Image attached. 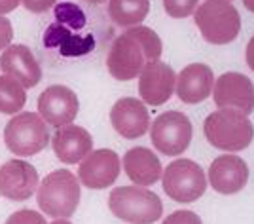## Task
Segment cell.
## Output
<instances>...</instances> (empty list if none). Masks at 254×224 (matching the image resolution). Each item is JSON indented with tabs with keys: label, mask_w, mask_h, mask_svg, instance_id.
I'll return each mask as SVG.
<instances>
[{
	"label": "cell",
	"mask_w": 254,
	"mask_h": 224,
	"mask_svg": "<svg viewBox=\"0 0 254 224\" xmlns=\"http://www.w3.org/2000/svg\"><path fill=\"white\" fill-rule=\"evenodd\" d=\"M195 25L207 42L222 46L237 38L241 15L230 0H205L195 10Z\"/></svg>",
	"instance_id": "obj_5"
},
{
	"label": "cell",
	"mask_w": 254,
	"mask_h": 224,
	"mask_svg": "<svg viewBox=\"0 0 254 224\" xmlns=\"http://www.w3.org/2000/svg\"><path fill=\"white\" fill-rule=\"evenodd\" d=\"M163 175V190L173 202H197L207 190V177L199 163L186 158L171 161Z\"/></svg>",
	"instance_id": "obj_7"
},
{
	"label": "cell",
	"mask_w": 254,
	"mask_h": 224,
	"mask_svg": "<svg viewBox=\"0 0 254 224\" xmlns=\"http://www.w3.org/2000/svg\"><path fill=\"white\" fill-rule=\"evenodd\" d=\"M243 4H245V8H247V10L254 13V0H243Z\"/></svg>",
	"instance_id": "obj_31"
},
{
	"label": "cell",
	"mask_w": 254,
	"mask_h": 224,
	"mask_svg": "<svg viewBox=\"0 0 254 224\" xmlns=\"http://www.w3.org/2000/svg\"><path fill=\"white\" fill-rule=\"evenodd\" d=\"M80 101L70 87L55 84L46 87L38 97V112L48 126L63 128L74 122L78 116Z\"/></svg>",
	"instance_id": "obj_10"
},
{
	"label": "cell",
	"mask_w": 254,
	"mask_h": 224,
	"mask_svg": "<svg viewBox=\"0 0 254 224\" xmlns=\"http://www.w3.org/2000/svg\"><path fill=\"white\" fill-rule=\"evenodd\" d=\"M247 65L254 71V34L247 44Z\"/></svg>",
	"instance_id": "obj_30"
},
{
	"label": "cell",
	"mask_w": 254,
	"mask_h": 224,
	"mask_svg": "<svg viewBox=\"0 0 254 224\" xmlns=\"http://www.w3.org/2000/svg\"><path fill=\"white\" fill-rule=\"evenodd\" d=\"M4 143L15 156H34L50 145V131L40 114L19 112L6 124Z\"/></svg>",
	"instance_id": "obj_6"
},
{
	"label": "cell",
	"mask_w": 254,
	"mask_h": 224,
	"mask_svg": "<svg viewBox=\"0 0 254 224\" xmlns=\"http://www.w3.org/2000/svg\"><path fill=\"white\" fill-rule=\"evenodd\" d=\"M177 85V75L167 63L163 61H150L138 75V95L140 99L152 105L159 107L167 103Z\"/></svg>",
	"instance_id": "obj_12"
},
{
	"label": "cell",
	"mask_w": 254,
	"mask_h": 224,
	"mask_svg": "<svg viewBox=\"0 0 254 224\" xmlns=\"http://www.w3.org/2000/svg\"><path fill=\"white\" fill-rule=\"evenodd\" d=\"M55 19L59 25H63L66 29H72V31H80L85 27V13L82 11L80 6H76L72 2H63V4H57L55 6Z\"/></svg>",
	"instance_id": "obj_23"
},
{
	"label": "cell",
	"mask_w": 254,
	"mask_h": 224,
	"mask_svg": "<svg viewBox=\"0 0 254 224\" xmlns=\"http://www.w3.org/2000/svg\"><path fill=\"white\" fill-rule=\"evenodd\" d=\"M27 103L25 87L10 76H0V112L2 114H19Z\"/></svg>",
	"instance_id": "obj_22"
},
{
	"label": "cell",
	"mask_w": 254,
	"mask_h": 224,
	"mask_svg": "<svg viewBox=\"0 0 254 224\" xmlns=\"http://www.w3.org/2000/svg\"><path fill=\"white\" fill-rule=\"evenodd\" d=\"M53 152L63 163H78L93 150V137L87 129L80 126H63L53 133L52 139Z\"/></svg>",
	"instance_id": "obj_17"
},
{
	"label": "cell",
	"mask_w": 254,
	"mask_h": 224,
	"mask_svg": "<svg viewBox=\"0 0 254 224\" xmlns=\"http://www.w3.org/2000/svg\"><path fill=\"white\" fill-rule=\"evenodd\" d=\"M38 188V171L27 160H10L0 167V196L27 202Z\"/></svg>",
	"instance_id": "obj_13"
},
{
	"label": "cell",
	"mask_w": 254,
	"mask_h": 224,
	"mask_svg": "<svg viewBox=\"0 0 254 224\" xmlns=\"http://www.w3.org/2000/svg\"><path fill=\"white\" fill-rule=\"evenodd\" d=\"M52 224H72V223H70L68 219H55Z\"/></svg>",
	"instance_id": "obj_32"
},
{
	"label": "cell",
	"mask_w": 254,
	"mask_h": 224,
	"mask_svg": "<svg viewBox=\"0 0 254 224\" xmlns=\"http://www.w3.org/2000/svg\"><path fill=\"white\" fill-rule=\"evenodd\" d=\"M214 75L203 63H191L177 76V95L186 105H197L211 95Z\"/></svg>",
	"instance_id": "obj_18"
},
{
	"label": "cell",
	"mask_w": 254,
	"mask_h": 224,
	"mask_svg": "<svg viewBox=\"0 0 254 224\" xmlns=\"http://www.w3.org/2000/svg\"><path fill=\"white\" fill-rule=\"evenodd\" d=\"M152 145L165 156H180L191 143V122L179 110L159 114L150 126Z\"/></svg>",
	"instance_id": "obj_8"
},
{
	"label": "cell",
	"mask_w": 254,
	"mask_h": 224,
	"mask_svg": "<svg viewBox=\"0 0 254 224\" xmlns=\"http://www.w3.org/2000/svg\"><path fill=\"white\" fill-rule=\"evenodd\" d=\"M199 0H163V8L171 17H188L195 11Z\"/></svg>",
	"instance_id": "obj_24"
},
{
	"label": "cell",
	"mask_w": 254,
	"mask_h": 224,
	"mask_svg": "<svg viewBox=\"0 0 254 224\" xmlns=\"http://www.w3.org/2000/svg\"><path fill=\"white\" fill-rule=\"evenodd\" d=\"M161 50V38L150 27H129L112 42L106 57L108 73L122 82L133 80L150 61H158Z\"/></svg>",
	"instance_id": "obj_1"
},
{
	"label": "cell",
	"mask_w": 254,
	"mask_h": 224,
	"mask_svg": "<svg viewBox=\"0 0 254 224\" xmlns=\"http://www.w3.org/2000/svg\"><path fill=\"white\" fill-rule=\"evenodd\" d=\"M108 207L114 217L131 224H152L163 215L158 194L142 186H120L108 196Z\"/></svg>",
	"instance_id": "obj_4"
},
{
	"label": "cell",
	"mask_w": 254,
	"mask_h": 224,
	"mask_svg": "<svg viewBox=\"0 0 254 224\" xmlns=\"http://www.w3.org/2000/svg\"><path fill=\"white\" fill-rule=\"evenodd\" d=\"M44 44L48 48H57L59 54L64 57H78V55L89 54L95 48V38L93 34H85V36L72 34L66 27L53 23L44 34Z\"/></svg>",
	"instance_id": "obj_20"
},
{
	"label": "cell",
	"mask_w": 254,
	"mask_h": 224,
	"mask_svg": "<svg viewBox=\"0 0 254 224\" xmlns=\"http://www.w3.org/2000/svg\"><path fill=\"white\" fill-rule=\"evenodd\" d=\"M209 182L218 194H237L249 182V167L239 156H218L209 167Z\"/></svg>",
	"instance_id": "obj_16"
},
{
	"label": "cell",
	"mask_w": 254,
	"mask_h": 224,
	"mask_svg": "<svg viewBox=\"0 0 254 224\" xmlns=\"http://www.w3.org/2000/svg\"><path fill=\"white\" fill-rule=\"evenodd\" d=\"M112 128L126 139H138L150 128V114L146 105L135 97H124L116 101L110 110Z\"/></svg>",
	"instance_id": "obj_14"
},
{
	"label": "cell",
	"mask_w": 254,
	"mask_h": 224,
	"mask_svg": "<svg viewBox=\"0 0 254 224\" xmlns=\"http://www.w3.org/2000/svg\"><path fill=\"white\" fill-rule=\"evenodd\" d=\"M21 4V0H0V15L10 13Z\"/></svg>",
	"instance_id": "obj_29"
},
{
	"label": "cell",
	"mask_w": 254,
	"mask_h": 224,
	"mask_svg": "<svg viewBox=\"0 0 254 224\" xmlns=\"http://www.w3.org/2000/svg\"><path fill=\"white\" fill-rule=\"evenodd\" d=\"M11 38H13V27L10 19L0 15V50H6L10 46Z\"/></svg>",
	"instance_id": "obj_27"
},
{
	"label": "cell",
	"mask_w": 254,
	"mask_h": 224,
	"mask_svg": "<svg viewBox=\"0 0 254 224\" xmlns=\"http://www.w3.org/2000/svg\"><path fill=\"white\" fill-rule=\"evenodd\" d=\"M124 169L127 177L142 188L158 182L163 173L159 158L144 147H135V149L127 150L124 156Z\"/></svg>",
	"instance_id": "obj_19"
},
{
	"label": "cell",
	"mask_w": 254,
	"mask_h": 224,
	"mask_svg": "<svg viewBox=\"0 0 254 224\" xmlns=\"http://www.w3.org/2000/svg\"><path fill=\"white\" fill-rule=\"evenodd\" d=\"M84 2H89V4H103L105 0H84Z\"/></svg>",
	"instance_id": "obj_33"
},
{
	"label": "cell",
	"mask_w": 254,
	"mask_h": 224,
	"mask_svg": "<svg viewBox=\"0 0 254 224\" xmlns=\"http://www.w3.org/2000/svg\"><path fill=\"white\" fill-rule=\"evenodd\" d=\"M57 4V0H23V6L32 13H44Z\"/></svg>",
	"instance_id": "obj_28"
},
{
	"label": "cell",
	"mask_w": 254,
	"mask_h": 224,
	"mask_svg": "<svg viewBox=\"0 0 254 224\" xmlns=\"http://www.w3.org/2000/svg\"><path fill=\"white\" fill-rule=\"evenodd\" d=\"M150 0H110L108 15L120 27H137L148 15Z\"/></svg>",
	"instance_id": "obj_21"
},
{
	"label": "cell",
	"mask_w": 254,
	"mask_h": 224,
	"mask_svg": "<svg viewBox=\"0 0 254 224\" xmlns=\"http://www.w3.org/2000/svg\"><path fill=\"white\" fill-rule=\"evenodd\" d=\"M6 224H48V223H46V219L38 211L21 209V211H15L13 215H10Z\"/></svg>",
	"instance_id": "obj_25"
},
{
	"label": "cell",
	"mask_w": 254,
	"mask_h": 224,
	"mask_svg": "<svg viewBox=\"0 0 254 224\" xmlns=\"http://www.w3.org/2000/svg\"><path fill=\"white\" fill-rule=\"evenodd\" d=\"M212 97L220 110L230 108L245 116L254 110V84L241 73H224L218 76V80H214Z\"/></svg>",
	"instance_id": "obj_9"
},
{
	"label": "cell",
	"mask_w": 254,
	"mask_h": 224,
	"mask_svg": "<svg viewBox=\"0 0 254 224\" xmlns=\"http://www.w3.org/2000/svg\"><path fill=\"white\" fill-rule=\"evenodd\" d=\"M161 224H203V221L197 213L188 211V209H180V211L171 213Z\"/></svg>",
	"instance_id": "obj_26"
},
{
	"label": "cell",
	"mask_w": 254,
	"mask_h": 224,
	"mask_svg": "<svg viewBox=\"0 0 254 224\" xmlns=\"http://www.w3.org/2000/svg\"><path fill=\"white\" fill-rule=\"evenodd\" d=\"M36 202L44 215L53 219L72 217L80 203V181L66 169L52 171L36 188Z\"/></svg>",
	"instance_id": "obj_2"
},
{
	"label": "cell",
	"mask_w": 254,
	"mask_h": 224,
	"mask_svg": "<svg viewBox=\"0 0 254 224\" xmlns=\"http://www.w3.org/2000/svg\"><path fill=\"white\" fill-rule=\"evenodd\" d=\"M120 169H122L120 156L114 150H91L80 163L78 181L91 190H103L116 182Z\"/></svg>",
	"instance_id": "obj_11"
},
{
	"label": "cell",
	"mask_w": 254,
	"mask_h": 224,
	"mask_svg": "<svg viewBox=\"0 0 254 224\" xmlns=\"http://www.w3.org/2000/svg\"><path fill=\"white\" fill-rule=\"evenodd\" d=\"M205 137L214 149L239 152L245 150L254 139V126L249 116L237 110L222 108L205 118Z\"/></svg>",
	"instance_id": "obj_3"
},
{
	"label": "cell",
	"mask_w": 254,
	"mask_h": 224,
	"mask_svg": "<svg viewBox=\"0 0 254 224\" xmlns=\"http://www.w3.org/2000/svg\"><path fill=\"white\" fill-rule=\"evenodd\" d=\"M0 69L23 87H36L42 80V69L31 50L23 44L8 46L0 55Z\"/></svg>",
	"instance_id": "obj_15"
}]
</instances>
